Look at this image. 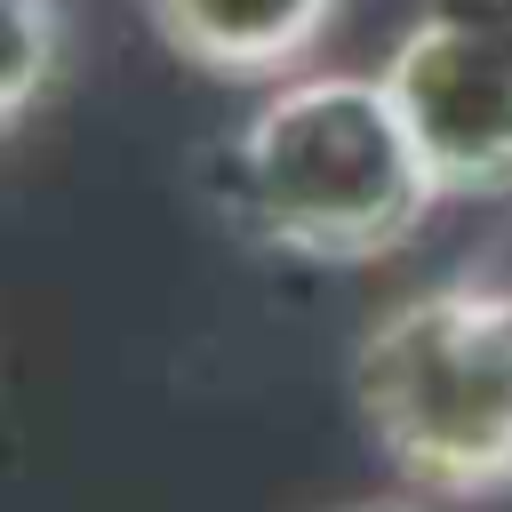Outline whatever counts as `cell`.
Instances as JSON below:
<instances>
[{
    "label": "cell",
    "instance_id": "cell-3",
    "mask_svg": "<svg viewBox=\"0 0 512 512\" xmlns=\"http://www.w3.org/2000/svg\"><path fill=\"white\" fill-rule=\"evenodd\" d=\"M376 80L400 104L440 200L512 192V0H424Z\"/></svg>",
    "mask_w": 512,
    "mask_h": 512
},
{
    "label": "cell",
    "instance_id": "cell-6",
    "mask_svg": "<svg viewBox=\"0 0 512 512\" xmlns=\"http://www.w3.org/2000/svg\"><path fill=\"white\" fill-rule=\"evenodd\" d=\"M344 512H416L408 496H360V504H344Z\"/></svg>",
    "mask_w": 512,
    "mask_h": 512
},
{
    "label": "cell",
    "instance_id": "cell-4",
    "mask_svg": "<svg viewBox=\"0 0 512 512\" xmlns=\"http://www.w3.org/2000/svg\"><path fill=\"white\" fill-rule=\"evenodd\" d=\"M144 16L160 32V48L184 56L192 72L280 80L328 40L344 0H144Z\"/></svg>",
    "mask_w": 512,
    "mask_h": 512
},
{
    "label": "cell",
    "instance_id": "cell-5",
    "mask_svg": "<svg viewBox=\"0 0 512 512\" xmlns=\"http://www.w3.org/2000/svg\"><path fill=\"white\" fill-rule=\"evenodd\" d=\"M64 64V0H0V128H16Z\"/></svg>",
    "mask_w": 512,
    "mask_h": 512
},
{
    "label": "cell",
    "instance_id": "cell-2",
    "mask_svg": "<svg viewBox=\"0 0 512 512\" xmlns=\"http://www.w3.org/2000/svg\"><path fill=\"white\" fill-rule=\"evenodd\" d=\"M352 408L424 496L512 488V288L448 280L376 312L352 344Z\"/></svg>",
    "mask_w": 512,
    "mask_h": 512
},
{
    "label": "cell",
    "instance_id": "cell-1",
    "mask_svg": "<svg viewBox=\"0 0 512 512\" xmlns=\"http://www.w3.org/2000/svg\"><path fill=\"white\" fill-rule=\"evenodd\" d=\"M432 208L440 184L376 72H296L224 144V216L304 264H376Z\"/></svg>",
    "mask_w": 512,
    "mask_h": 512
}]
</instances>
